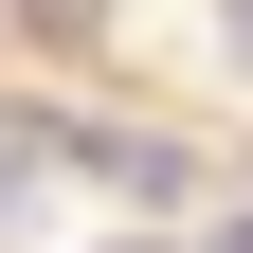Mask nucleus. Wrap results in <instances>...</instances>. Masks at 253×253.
<instances>
[{
    "label": "nucleus",
    "instance_id": "f257e3e1",
    "mask_svg": "<svg viewBox=\"0 0 253 253\" xmlns=\"http://www.w3.org/2000/svg\"><path fill=\"white\" fill-rule=\"evenodd\" d=\"M54 163H90L109 199H181V181H199V145H181V126H54Z\"/></svg>",
    "mask_w": 253,
    "mask_h": 253
},
{
    "label": "nucleus",
    "instance_id": "f03ea898",
    "mask_svg": "<svg viewBox=\"0 0 253 253\" xmlns=\"http://www.w3.org/2000/svg\"><path fill=\"white\" fill-rule=\"evenodd\" d=\"M18 18H37L54 54H90V37H109V0H18Z\"/></svg>",
    "mask_w": 253,
    "mask_h": 253
},
{
    "label": "nucleus",
    "instance_id": "7ed1b4c3",
    "mask_svg": "<svg viewBox=\"0 0 253 253\" xmlns=\"http://www.w3.org/2000/svg\"><path fill=\"white\" fill-rule=\"evenodd\" d=\"M37 163H54V126H37V109H0V181H37Z\"/></svg>",
    "mask_w": 253,
    "mask_h": 253
},
{
    "label": "nucleus",
    "instance_id": "20e7f679",
    "mask_svg": "<svg viewBox=\"0 0 253 253\" xmlns=\"http://www.w3.org/2000/svg\"><path fill=\"white\" fill-rule=\"evenodd\" d=\"M217 253H253V199H235V217H217Z\"/></svg>",
    "mask_w": 253,
    "mask_h": 253
},
{
    "label": "nucleus",
    "instance_id": "39448f33",
    "mask_svg": "<svg viewBox=\"0 0 253 253\" xmlns=\"http://www.w3.org/2000/svg\"><path fill=\"white\" fill-rule=\"evenodd\" d=\"M235 54H253V0H235Z\"/></svg>",
    "mask_w": 253,
    "mask_h": 253
},
{
    "label": "nucleus",
    "instance_id": "423d86ee",
    "mask_svg": "<svg viewBox=\"0 0 253 253\" xmlns=\"http://www.w3.org/2000/svg\"><path fill=\"white\" fill-rule=\"evenodd\" d=\"M109 253H163V235H109Z\"/></svg>",
    "mask_w": 253,
    "mask_h": 253
}]
</instances>
